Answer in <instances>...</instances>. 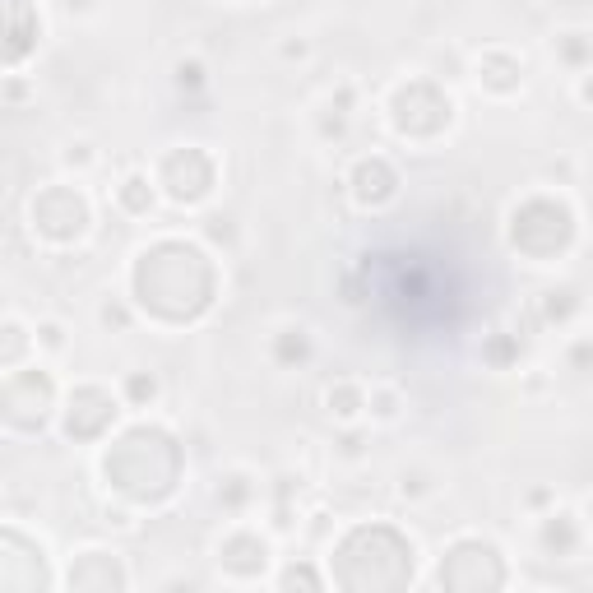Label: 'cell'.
<instances>
[{
	"mask_svg": "<svg viewBox=\"0 0 593 593\" xmlns=\"http://www.w3.org/2000/svg\"><path fill=\"white\" fill-rule=\"evenodd\" d=\"M584 97H589V102H593V79H584Z\"/></svg>",
	"mask_w": 593,
	"mask_h": 593,
	"instance_id": "1",
	"label": "cell"
}]
</instances>
